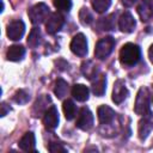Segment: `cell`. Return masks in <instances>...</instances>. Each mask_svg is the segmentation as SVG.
Wrapping results in <instances>:
<instances>
[{"instance_id": "obj_1", "label": "cell", "mask_w": 153, "mask_h": 153, "mask_svg": "<svg viewBox=\"0 0 153 153\" xmlns=\"http://www.w3.org/2000/svg\"><path fill=\"white\" fill-rule=\"evenodd\" d=\"M141 59V50L134 43H126L120 50V61L123 66L130 67L136 65Z\"/></svg>"}, {"instance_id": "obj_2", "label": "cell", "mask_w": 153, "mask_h": 153, "mask_svg": "<svg viewBox=\"0 0 153 153\" xmlns=\"http://www.w3.org/2000/svg\"><path fill=\"white\" fill-rule=\"evenodd\" d=\"M30 22L33 25H39L42 24L45 19H48L49 16V7L44 2H38L33 5L29 11H27Z\"/></svg>"}, {"instance_id": "obj_3", "label": "cell", "mask_w": 153, "mask_h": 153, "mask_svg": "<svg viewBox=\"0 0 153 153\" xmlns=\"http://www.w3.org/2000/svg\"><path fill=\"white\" fill-rule=\"evenodd\" d=\"M149 90L147 87H141L136 94L135 99V105H134V111L143 116L149 112Z\"/></svg>"}, {"instance_id": "obj_4", "label": "cell", "mask_w": 153, "mask_h": 153, "mask_svg": "<svg viewBox=\"0 0 153 153\" xmlns=\"http://www.w3.org/2000/svg\"><path fill=\"white\" fill-rule=\"evenodd\" d=\"M114 47H115V38L111 36L104 37L97 42L94 48V56L99 60H104L111 54Z\"/></svg>"}, {"instance_id": "obj_5", "label": "cell", "mask_w": 153, "mask_h": 153, "mask_svg": "<svg viewBox=\"0 0 153 153\" xmlns=\"http://www.w3.org/2000/svg\"><path fill=\"white\" fill-rule=\"evenodd\" d=\"M71 50L73 54H75L76 56L84 57L86 56L88 49H87V41L84 33H76L72 41H71Z\"/></svg>"}, {"instance_id": "obj_6", "label": "cell", "mask_w": 153, "mask_h": 153, "mask_svg": "<svg viewBox=\"0 0 153 153\" xmlns=\"http://www.w3.org/2000/svg\"><path fill=\"white\" fill-rule=\"evenodd\" d=\"M65 24V18L62 14L55 12V13H50V16L48 17L47 22H45V30L49 35H55L56 32H59L62 26Z\"/></svg>"}, {"instance_id": "obj_7", "label": "cell", "mask_w": 153, "mask_h": 153, "mask_svg": "<svg viewBox=\"0 0 153 153\" xmlns=\"http://www.w3.org/2000/svg\"><path fill=\"white\" fill-rule=\"evenodd\" d=\"M75 126L81 130H90L93 126V115L87 108H81L76 117Z\"/></svg>"}, {"instance_id": "obj_8", "label": "cell", "mask_w": 153, "mask_h": 153, "mask_svg": "<svg viewBox=\"0 0 153 153\" xmlns=\"http://www.w3.org/2000/svg\"><path fill=\"white\" fill-rule=\"evenodd\" d=\"M43 124L47 130H54L59 124V112L56 106L51 105L47 109L43 116Z\"/></svg>"}, {"instance_id": "obj_9", "label": "cell", "mask_w": 153, "mask_h": 153, "mask_svg": "<svg viewBox=\"0 0 153 153\" xmlns=\"http://www.w3.org/2000/svg\"><path fill=\"white\" fill-rule=\"evenodd\" d=\"M25 32V24L23 20H13L7 26V36L12 41H19Z\"/></svg>"}, {"instance_id": "obj_10", "label": "cell", "mask_w": 153, "mask_h": 153, "mask_svg": "<svg viewBox=\"0 0 153 153\" xmlns=\"http://www.w3.org/2000/svg\"><path fill=\"white\" fill-rule=\"evenodd\" d=\"M153 129V114H146L143 115V118L139 122V137L140 140H146L147 136L149 135V133Z\"/></svg>"}, {"instance_id": "obj_11", "label": "cell", "mask_w": 153, "mask_h": 153, "mask_svg": "<svg viewBox=\"0 0 153 153\" xmlns=\"http://www.w3.org/2000/svg\"><path fill=\"white\" fill-rule=\"evenodd\" d=\"M135 26H136V22L134 19V17L131 16V13L128 12V11L123 12L121 14L120 19H118V27H120V30L122 32H124V33H130V32L134 31Z\"/></svg>"}, {"instance_id": "obj_12", "label": "cell", "mask_w": 153, "mask_h": 153, "mask_svg": "<svg viewBox=\"0 0 153 153\" xmlns=\"http://www.w3.org/2000/svg\"><path fill=\"white\" fill-rule=\"evenodd\" d=\"M128 96V90L124 85V81L118 79L115 85H114V90H112V100L116 104H121Z\"/></svg>"}, {"instance_id": "obj_13", "label": "cell", "mask_w": 153, "mask_h": 153, "mask_svg": "<svg viewBox=\"0 0 153 153\" xmlns=\"http://www.w3.org/2000/svg\"><path fill=\"white\" fill-rule=\"evenodd\" d=\"M137 13L142 22H148L153 17V0H142L137 6Z\"/></svg>"}, {"instance_id": "obj_14", "label": "cell", "mask_w": 153, "mask_h": 153, "mask_svg": "<svg viewBox=\"0 0 153 153\" xmlns=\"http://www.w3.org/2000/svg\"><path fill=\"white\" fill-rule=\"evenodd\" d=\"M19 148L24 152H36V140L32 131H27L23 135V137L19 140L18 143Z\"/></svg>"}, {"instance_id": "obj_15", "label": "cell", "mask_w": 153, "mask_h": 153, "mask_svg": "<svg viewBox=\"0 0 153 153\" xmlns=\"http://www.w3.org/2000/svg\"><path fill=\"white\" fill-rule=\"evenodd\" d=\"M97 114H98V120H99V122L102 124H109V123H111L114 121L115 116H116L115 111L110 106H108V105H100L98 108Z\"/></svg>"}, {"instance_id": "obj_16", "label": "cell", "mask_w": 153, "mask_h": 153, "mask_svg": "<svg viewBox=\"0 0 153 153\" xmlns=\"http://www.w3.org/2000/svg\"><path fill=\"white\" fill-rule=\"evenodd\" d=\"M25 55V48L20 44H14V45H11L8 49H7V53H6V57L7 60L10 61H19L24 57Z\"/></svg>"}, {"instance_id": "obj_17", "label": "cell", "mask_w": 153, "mask_h": 153, "mask_svg": "<svg viewBox=\"0 0 153 153\" xmlns=\"http://www.w3.org/2000/svg\"><path fill=\"white\" fill-rule=\"evenodd\" d=\"M81 72L85 75V78H87L88 80H92L93 78H97L98 76V73H99L98 67L91 60L84 61L81 63Z\"/></svg>"}, {"instance_id": "obj_18", "label": "cell", "mask_w": 153, "mask_h": 153, "mask_svg": "<svg viewBox=\"0 0 153 153\" xmlns=\"http://www.w3.org/2000/svg\"><path fill=\"white\" fill-rule=\"evenodd\" d=\"M88 88L82 85V84H75L72 88V96L78 100V102H85L88 99Z\"/></svg>"}, {"instance_id": "obj_19", "label": "cell", "mask_w": 153, "mask_h": 153, "mask_svg": "<svg viewBox=\"0 0 153 153\" xmlns=\"http://www.w3.org/2000/svg\"><path fill=\"white\" fill-rule=\"evenodd\" d=\"M105 88H106V78H105V75L100 74L92 82V92L96 96L102 97L104 94V92H105Z\"/></svg>"}, {"instance_id": "obj_20", "label": "cell", "mask_w": 153, "mask_h": 153, "mask_svg": "<svg viewBox=\"0 0 153 153\" xmlns=\"http://www.w3.org/2000/svg\"><path fill=\"white\" fill-rule=\"evenodd\" d=\"M42 42V33H41V30L38 27H33L30 33H29V37H27V45L30 48H36L41 44Z\"/></svg>"}, {"instance_id": "obj_21", "label": "cell", "mask_w": 153, "mask_h": 153, "mask_svg": "<svg viewBox=\"0 0 153 153\" xmlns=\"http://www.w3.org/2000/svg\"><path fill=\"white\" fill-rule=\"evenodd\" d=\"M116 14L115 13H111L104 18H100L99 20V26L102 30H105V31H110V30H114L115 29V25H116Z\"/></svg>"}, {"instance_id": "obj_22", "label": "cell", "mask_w": 153, "mask_h": 153, "mask_svg": "<svg viewBox=\"0 0 153 153\" xmlns=\"http://www.w3.org/2000/svg\"><path fill=\"white\" fill-rule=\"evenodd\" d=\"M62 109H63V112H65V117L71 121L75 117V114H76V106L75 104L73 103V100L71 99H67L63 102V105H62Z\"/></svg>"}, {"instance_id": "obj_23", "label": "cell", "mask_w": 153, "mask_h": 153, "mask_svg": "<svg viewBox=\"0 0 153 153\" xmlns=\"http://www.w3.org/2000/svg\"><path fill=\"white\" fill-rule=\"evenodd\" d=\"M68 92V84L67 81H65L63 79H57L55 82V87H54V93L56 94L57 98H63Z\"/></svg>"}, {"instance_id": "obj_24", "label": "cell", "mask_w": 153, "mask_h": 153, "mask_svg": "<svg viewBox=\"0 0 153 153\" xmlns=\"http://www.w3.org/2000/svg\"><path fill=\"white\" fill-rule=\"evenodd\" d=\"M79 19L82 25H90L93 22V14L87 7H82L79 12Z\"/></svg>"}, {"instance_id": "obj_25", "label": "cell", "mask_w": 153, "mask_h": 153, "mask_svg": "<svg viewBox=\"0 0 153 153\" xmlns=\"http://www.w3.org/2000/svg\"><path fill=\"white\" fill-rule=\"evenodd\" d=\"M111 5V0H92V7L98 13H104Z\"/></svg>"}, {"instance_id": "obj_26", "label": "cell", "mask_w": 153, "mask_h": 153, "mask_svg": "<svg viewBox=\"0 0 153 153\" xmlns=\"http://www.w3.org/2000/svg\"><path fill=\"white\" fill-rule=\"evenodd\" d=\"M13 99L18 104H26L30 100V94L25 90H18V91H16Z\"/></svg>"}, {"instance_id": "obj_27", "label": "cell", "mask_w": 153, "mask_h": 153, "mask_svg": "<svg viewBox=\"0 0 153 153\" xmlns=\"http://www.w3.org/2000/svg\"><path fill=\"white\" fill-rule=\"evenodd\" d=\"M53 4L59 11L68 12L72 7V0H53Z\"/></svg>"}, {"instance_id": "obj_28", "label": "cell", "mask_w": 153, "mask_h": 153, "mask_svg": "<svg viewBox=\"0 0 153 153\" xmlns=\"http://www.w3.org/2000/svg\"><path fill=\"white\" fill-rule=\"evenodd\" d=\"M49 151L51 153H56V152H66V148L62 146V143L60 142H51L49 145Z\"/></svg>"}, {"instance_id": "obj_29", "label": "cell", "mask_w": 153, "mask_h": 153, "mask_svg": "<svg viewBox=\"0 0 153 153\" xmlns=\"http://www.w3.org/2000/svg\"><path fill=\"white\" fill-rule=\"evenodd\" d=\"M121 2H122V5L126 6V7H131V6L136 2V0H121Z\"/></svg>"}, {"instance_id": "obj_30", "label": "cell", "mask_w": 153, "mask_h": 153, "mask_svg": "<svg viewBox=\"0 0 153 153\" xmlns=\"http://www.w3.org/2000/svg\"><path fill=\"white\" fill-rule=\"evenodd\" d=\"M7 111H10V108H7V104L1 103V116H5Z\"/></svg>"}, {"instance_id": "obj_31", "label": "cell", "mask_w": 153, "mask_h": 153, "mask_svg": "<svg viewBox=\"0 0 153 153\" xmlns=\"http://www.w3.org/2000/svg\"><path fill=\"white\" fill-rule=\"evenodd\" d=\"M148 57H149V60H151V62L153 63V44L149 47V49H148Z\"/></svg>"}]
</instances>
